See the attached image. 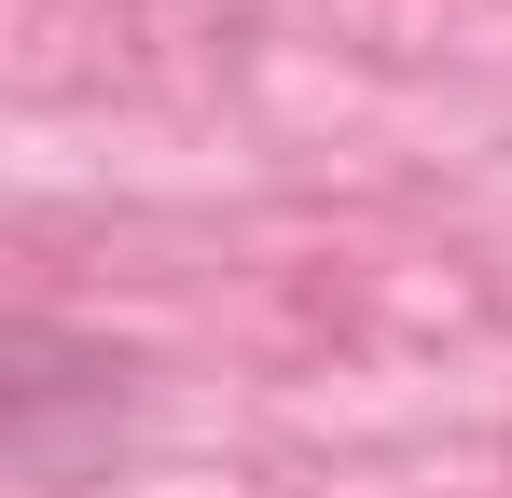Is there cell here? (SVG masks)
I'll return each mask as SVG.
<instances>
[{"mask_svg":"<svg viewBox=\"0 0 512 498\" xmlns=\"http://www.w3.org/2000/svg\"><path fill=\"white\" fill-rule=\"evenodd\" d=\"M0 360H14V374H0V443H14V471H56L70 415H111V402H125V360L84 346V332H56V319H14Z\"/></svg>","mask_w":512,"mask_h":498,"instance_id":"cell-1","label":"cell"}]
</instances>
